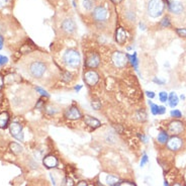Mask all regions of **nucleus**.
I'll return each mask as SVG.
<instances>
[{
	"mask_svg": "<svg viewBox=\"0 0 186 186\" xmlns=\"http://www.w3.org/2000/svg\"><path fill=\"white\" fill-rule=\"evenodd\" d=\"M111 60L113 65H114L116 68H119V69H122V68H125L128 64V57H126V54L122 53L120 51H116L112 54V57H111Z\"/></svg>",
	"mask_w": 186,
	"mask_h": 186,
	"instance_id": "obj_10",
	"label": "nucleus"
},
{
	"mask_svg": "<svg viewBox=\"0 0 186 186\" xmlns=\"http://www.w3.org/2000/svg\"><path fill=\"white\" fill-rule=\"evenodd\" d=\"M165 112H166V107H165V106H162V105H159V112H158V115L164 114Z\"/></svg>",
	"mask_w": 186,
	"mask_h": 186,
	"instance_id": "obj_37",
	"label": "nucleus"
},
{
	"mask_svg": "<svg viewBox=\"0 0 186 186\" xmlns=\"http://www.w3.org/2000/svg\"><path fill=\"white\" fill-rule=\"evenodd\" d=\"M7 63H8V58L3 55H0V67L5 66Z\"/></svg>",
	"mask_w": 186,
	"mask_h": 186,
	"instance_id": "obj_35",
	"label": "nucleus"
},
{
	"mask_svg": "<svg viewBox=\"0 0 186 186\" xmlns=\"http://www.w3.org/2000/svg\"><path fill=\"white\" fill-rule=\"evenodd\" d=\"M76 186H89L88 185V183L86 182V181H84V180H82V181H79L78 183H77V185Z\"/></svg>",
	"mask_w": 186,
	"mask_h": 186,
	"instance_id": "obj_40",
	"label": "nucleus"
},
{
	"mask_svg": "<svg viewBox=\"0 0 186 186\" xmlns=\"http://www.w3.org/2000/svg\"><path fill=\"white\" fill-rule=\"evenodd\" d=\"M183 146V140L179 138L178 136H173L172 138H170L167 142V148L170 151L177 152L182 148Z\"/></svg>",
	"mask_w": 186,
	"mask_h": 186,
	"instance_id": "obj_14",
	"label": "nucleus"
},
{
	"mask_svg": "<svg viewBox=\"0 0 186 186\" xmlns=\"http://www.w3.org/2000/svg\"><path fill=\"white\" fill-rule=\"evenodd\" d=\"M61 34L65 37H71L77 31V24L72 17H65L60 24Z\"/></svg>",
	"mask_w": 186,
	"mask_h": 186,
	"instance_id": "obj_5",
	"label": "nucleus"
},
{
	"mask_svg": "<svg viewBox=\"0 0 186 186\" xmlns=\"http://www.w3.org/2000/svg\"><path fill=\"white\" fill-rule=\"evenodd\" d=\"M101 3V0H79V7L85 14H90L94 8Z\"/></svg>",
	"mask_w": 186,
	"mask_h": 186,
	"instance_id": "obj_9",
	"label": "nucleus"
},
{
	"mask_svg": "<svg viewBox=\"0 0 186 186\" xmlns=\"http://www.w3.org/2000/svg\"><path fill=\"white\" fill-rule=\"evenodd\" d=\"M126 57H128V60L131 64V66L134 67V69L138 72L139 71V59H138L137 53L135 52L133 55H129V54H126Z\"/></svg>",
	"mask_w": 186,
	"mask_h": 186,
	"instance_id": "obj_19",
	"label": "nucleus"
},
{
	"mask_svg": "<svg viewBox=\"0 0 186 186\" xmlns=\"http://www.w3.org/2000/svg\"><path fill=\"white\" fill-rule=\"evenodd\" d=\"M168 96H169V94L166 91H161L159 93V99H160V101L162 103H165L166 101H168Z\"/></svg>",
	"mask_w": 186,
	"mask_h": 186,
	"instance_id": "obj_29",
	"label": "nucleus"
},
{
	"mask_svg": "<svg viewBox=\"0 0 186 186\" xmlns=\"http://www.w3.org/2000/svg\"><path fill=\"white\" fill-rule=\"evenodd\" d=\"M128 40V33L126 30L121 28V26H119L116 28L115 30V42L120 45V46H124V45L126 43Z\"/></svg>",
	"mask_w": 186,
	"mask_h": 186,
	"instance_id": "obj_15",
	"label": "nucleus"
},
{
	"mask_svg": "<svg viewBox=\"0 0 186 186\" xmlns=\"http://www.w3.org/2000/svg\"><path fill=\"white\" fill-rule=\"evenodd\" d=\"M81 88H82V85H77V86H75V87H74V90L76 92H79L81 90Z\"/></svg>",
	"mask_w": 186,
	"mask_h": 186,
	"instance_id": "obj_44",
	"label": "nucleus"
},
{
	"mask_svg": "<svg viewBox=\"0 0 186 186\" xmlns=\"http://www.w3.org/2000/svg\"><path fill=\"white\" fill-rule=\"evenodd\" d=\"M83 80L88 86H94L99 82V74L93 69H89L84 72Z\"/></svg>",
	"mask_w": 186,
	"mask_h": 186,
	"instance_id": "obj_11",
	"label": "nucleus"
},
{
	"mask_svg": "<svg viewBox=\"0 0 186 186\" xmlns=\"http://www.w3.org/2000/svg\"><path fill=\"white\" fill-rule=\"evenodd\" d=\"M105 183L108 186H114L117 183H120V178L119 176L113 175V174H107L105 177Z\"/></svg>",
	"mask_w": 186,
	"mask_h": 186,
	"instance_id": "obj_20",
	"label": "nucleus"
},
{
	"mask_svg": "<svg viewBox=\"0 0 186 186\" xmlns=\"http://www.w3.org/2000/svg\"><path fill=\"white\" fill-rule=\"evenodd\" d=\"M165 9V3L163 0H149L147 4V12L148 15L152 19H158L160 17Z\"/></svg>",
	"mask_w": 186,
	"mask_h": 186,
	"instance_id": "obj_4",
	"label": "nucleus"
},
{
	"mask_svg": "<svg viewBox=\"0 0 186 186\" xmlns=\"http://www.w3.org/2000/svg\"><path fill=\"white\" fill-rule=\"evenodd\" d=\"M7 3V0H0V8L3 7Z\"/></svg>",
	"mask_w": 186,
	"mask_h": 186,
	"instance_id": "obj_45",
	"label": "nucleus"
},
{
	"mask_svg": "<svg viewBox=\"0 0 186 186\" xmlns=\"http://www.w3.org/2000/svg\"><path fill=\"white\" fill-rule=\"evenodd\" d=\"M176 34L181 38H186V28H177Z\"/></svg>",
	"mask_w": 186,
	"mask_h": 186,
	"instance_id": "obj_32",
	"label": "nucleus"
},
{
	"mask_svg": "<svg viewBox=\"0 0 186 186\" xmlns=\"http://www.w3.org/2000/svg\"><path fill=\"white\" fill-rule=\"evenodd\" d=\"M61 78L63 81H65V82H71L72 79H73V75H72L69 71H64V72H62Z\"/></svg>",
	"mask_w": 186,
	"mask_h": 186,
	"instance_id": "obj_24",
	"label": "nucleus"
},
{
	"mask_svg": "<svg viewBox=\"0 0 186 186\" xmlns=\"http://www.w3.org/2000/svg\"><path fill=\"white\" fill-rule=\"evenodd\" d=\"M58 159L54 155H47L43 159V164L47 169H54L58 166Z\"/></svg>",
	"mask_w": 186,
	"mask_h": 186,
	"instance_id": "obj_16",
	"label": "nucleus"
},
{
	"mask_svg": "<svg viewBox=\"0 0 186 186\" xmlns=\"http://www.w3.org/2000/svg\"><path fill=\"white\" fill-rule=\"evenodd\" d=\"M173 186H182L180 183H175V184H173Z\"/></svg>",
	"mask_w": 186,
	"mask_h": 186,
	"instance_id": "obj_48",
	"label": "nucleus"
},
{
	"mask_svg": "<svg viewBox=\"0 0 186 186\" xmlns=\"http://www.w3.org/2000/svg\"><path fill=\"white\" fill-rule=\"evenodd\" d=\"M99 65H100V56L95 52L89 53L85 59V67L89 69H95Z\"/></svg>",
	"mask_w": 186,
	"mask_h": 186,
	"instance_id": "obj_12",
	"label": "nucleus"
},
{
	"mask_svg": "<svg viewBox=\"0 0 186 186\" xmlns=\"http://www.w3.org/2000/svg\"><path fill=\"white\" fill-rule=\"evenodd\" d=\"M35 91L39 92L40 95H42L43 97H47V98L50 97V94H49L45 89H43L42 87H39V86H37V87H35Z\"/></svg>",
	"mask_w": 186,
	"mask_h": 186,
	"instance_id": "obj_31",
	"label": "nucleus"
},
{
	"mask_svg": "<svg viewBox=\"0 0 186 186\" xmlns=\"http://www.w3.org/2000/svg\"><path fill=\"white\" fill-rule=\"evenodd\" d=\"M91 106L94 110H99L100 109V107H101V102L98 100V99H95V100H93L92 99V101H91Z\"/></svg>",
	"mask_w": 186,
	"mask_h": 186,
	"instance_id": "obj_30",
	"label": "nucleus"
},
{
	"mask_svg": "<svg viewBox=\"0 0 186 186\" xmlns=\"http://www.w3.org/2000/svg\"><path fill=\"white\" fill-rule=\"evenodd\" d=\"M9 149L13 154H15V155H19V154H21L22 152H24V147L20 146V144L15 143V142L10 143Z\"/></svg>",
	"mask_w": 186,
	"mask_h": 186,
	"instance_id": "obj_23",
	"label": "nucleus"
},
{
	"mask_svg": "<svg viewBox=\"0 0 186 186\" xmlns=\"http://www.w3.org/2000/svg\"><path fill=\"white\" fill-rule=\"evenodd\" d=\"M168 140H169V134H168V131L166 130H161L160 133L158 134V137H157V141L159 144L161 145H166Z\"/></svg>",
	"mask_w": 186,
	"mask_h": 186,
	"instance_id": "obj_21",
	"label": "nucleus"
},
{
	"mask_svg": "<svg viewBox=\"0 0 186 186\" xmlns=\"http://www.w3.org/2000/svg\"><path fill=\"white\" fill-rule=\"evenodd\" d=\"M48 66L43 60H34L28 66V72L34 79H40L46 74Z\"/></svg>",
	"mask_w": 186,
	"mask_h": 186,
	"instance_id": "obj_2",
	"label": "nucleus"
},
{
	"mask_svg": "<svg viewBox=\"0 0 186 186\" xmlns=\"http://www.w3.org/2000/svg\"><path fill=\"white\" fill-rule=\"evenodd\" d=\"M136 116H137V120L139 121H146L147 120V113L145 110H139L137 111V114H136Z\"/></svg>",
	"mask_w": 186,
	"mask_h": 186,
	"instance_id": "obj_25",
	"label": "nucleus"
},
{
	"mask_svg": "<svg viewBox=\"0 0 186 186\" xmlns=\"http://www.w3.org/2000/svg\"><path fill=\"white\" fill-rule=\"evenodd\" d=\"M167 6L169 12L174 16H181L186 11V4L184 0H168Z\"/></svg>",
	"mask_w": 186,
	"mask_h": 186,
	"instance_id": "obj_6",
	"label": "nucleus"
},
{
	"mask_svg": "<svg viewBox=\"0 0 186 186\" xmlns=\"http://www.w3.org/2000/svg\"><path fill=\"white\" fill-rule=\"evenodd\" d=\"M9 120H10L9 113L7 111L0 112V129L5 130L7 126H9V125H10Z\"/></svg>",
	"mask_w": 186,
	"mask_h": 186,
	"instance_id": "obj_18",
	"label": "nucleus"
},
{
	"mask_svg": "<svg viewBox=\"0 0 186 186\" xmlns=\"http://www.w3.org/2000/svg\"><path fill=\"white\" fill-rule=\"evenodd\" d=\"M43 105H44V101L42 100V99H40V100L38 101V104L35 105V107H37V108H40Z\"/></svg>",
	"mask_w": 186,
	"mask_h": 186,
	"instance_id": "obj_41",
	"label": "nucleus"
},
{
	"mask_svg": "<svg viewBox=\"0 0 186 186\" xmlns=\"http://www.w3.org/2000/svg\"><path fill=\"white\" fill-rule=\"evenodd\" d=\"M148 162H149L148 155H147L146 153H144V154H143V156H142V160H141V163H140V166H141V167H144L145 165L147 164Z\"/></svg>",
	"mask_w": 186,
	"mask_h": 186,
	"instance_id": "obj_34",
	"label": "nucleus"
},
{
	"mask_svg": "<svg viewBox=\"0 0 186 186\" xmlns=\"http://www.w3.org/2000/svg\"><path fill=\"white\" fill-rule=\"evenodd\" d=\"M46 111H47V113L48 114H50V115H54L55 113H57L58 112V108H56L55 106H48L47 108H46Z\"/></svg>",
	"mask_w": 186,
	"mask_h": 186,
	"instance_id": "obj_33",
	"label": "nucleus"
},
{
	"mask_svg": "<svg viewBox=\"0 0 186 186\" xmlns=\"http://www.w3.org/2000/svg\"><path fill=\"white\" fill-rule=\"evenodd\" d=\"M62 61L63 63L69 68L75 69L78 68L81 64V56L80 53L74 49H69L63 54L62 56Z\"/></svg>",
	"mask_w": 186,
	"mask_h": 186,
	"instance_id": "obj_3",
	"label": "nucleus"
},
{
	"mask_svg": "<svg viewBox=\"0 0 186 186\" xmlns=\"http://www.w3.org/2000/svg\"><path fill=\"white\" fill-rule=\"evenodd\" d=\"M138 136H139L140 140L142 141V142H144L145 144H146V143L148 142V140H147V137H146V136H145V135H143V134H142V135H141V134H139Z\"/></svg>",
	"mask_w": 186,
	"mask_h": 186,
	"instance_id": "obj_39",
	"label": "nucleus"
},
{
	"mask_svg": "<svg viewBox=\"0 0 186 186\" xmlns=\"http://www.w3.org/2000/svg\"><path fill=\"white\" fill-rule=\"evenodd\" d=\"M90 17H91L94 25L98 29H106L111 19V9L109 4L106 2L100 3L90 13Z\"/></svg>",
	"mask_w": 186,
	"mask_h": 186,
	"instance_id": "obj_1",
	"label": "nucleus"
},
{
	"mask_svg": "<svg viewBox=\"0 0 186 186\" xmlns=\"http://www.w3.org/2000/svg\"><path fill=\"white\" fill-rule=\"evenodd\" d=\"M164 186H170V185H169V183H168L166 180L164 181Z\"/></svg>",
	"mask_w": 186,
	"mask_h": 186,
	"instance_id": "obj_47",
	"label": "nucleus"
},
{
	"mask_svg": "<svg viewBox=\"0 0 186 186\" xmlns=\"http://www.w3.org/2000/svg\"><path fill=\"white\" fill-rule=\"evenodd\" d=\"M146 95H147V96H148L150 99L155 98V96H156V95H155V92H153V91H149V90H148V91H146Z\"/></svg>",
	"mask_w": 186,
	"mask_h": 186,
	"instance_id": "obj_38",
	"label": "nucleus"
},
{
	"mask_svg": "<svg viewBox=\"0 0 186 186\" xmlns=\"http://www.w3.org/2000/svg\"><path fill=\"white\" fill-rule=\"evenodd\" d=\"M83 120L86 125H87L88 126H90V128H92L93 130L95 129H98V128H100L101 126V121L97 120L96 117H94V116H91V115H83Z\"/></svg>",
	"mask_w": 186,
	"mask_h": 186,
	"instance_id": "obj_17",
	"label": "nucleus"
},
{
	"mask_svg": "<svg viewBox=\"0 0 186 186\" xmlns=\"http://www.w3.org/2000/svg\"><path fill=\"white\" fill-rule=\"evenodd\" d=\"M150 104V109H151V112L153 115H158V112H159V105L156 103H153L152 101H149Z\"/></svg>",
	"mask_w": 186,
	"mask_h": 186,
	"instance_id": "obj_26",
	"label": "nucleus"
},
{
	"mask_svg": "<svg viewBox=\"0 0 186 186\" xmlns=\"http://www.w3.org/2000/svg\"><path fill=\"white\" fill-rule=\"evenodd\" d=\"M8 128H9L10 135L13 138L17 141H19V142H24V128H22V125L19 124V122L12 121Z\"/></svg>",
	"mask_w": 186,
	"mask_h": 186,
	"instance_id": "obj_8",
	"label": "nucleus"
},
{
	"mask_svg": "<svg viewBox=\"0 0 186 186\" xmlns=\"http://www.w3.org/2000/svg\"><path fill=\"white\" fill-rule=\"evenodd\" d=\"M3 44H4V38L0 35V50H2L3 48Z\"/></svg>",
	"mask_w": 186,
	"mask_h": 186,
	"instance_id": "obj_42",
	"label": "nucleus"
},
{
	"mask_svg": "<svg viewBox=\"0 0 186 186\" xmlns=\"http://www.w3.org/2000/svg\"><path fill=\"white\" fill-rule=\"evenodd\" d=\"M168 101H169V105L170 107L174 108L177 106V104L179 103V97L175 92H171L168 96Z\"/></svg>",
	"mask_w": 186,
	"mask_h": 186,
	"instance_id": "obj_22",
	"label": "nucleus"
},
{
	"mask_svg": "<svg viewBox=\"0 0 186 186\" xmlns=\"http://www.w3.org/2000/svg\"><path fill=\"white\" fill-rule=\"evenodd\" d=\"M180 98L182 99V100H184V99H185V96H184V95H181V96H180Z\"/></svg>",
	"mask_w": 186,
	"mask_h": 186,
	"instance_id": "obj_49",
	"label": "nucleus"
},
{
	"mask_svg": "<svg viewBox=\"0 0 186 186\" xmlns=\"http://www.w3.org/2000/svg\"><path fill=\"white\" fill-rule=\"evenodd\" d=\"M3 85H4V81H3V77L0 75V90L3 88Z\"/></svg>",
	"mask_w": 186,
	"mask_h": 186,
	"instance_id": "obj_43",
	"label": "nucleus"
},
{
	"mask_svg": "<svg viewBox=\"0 0 186 186\" xmlns=\"http://www.w3.org/2000/svg\"><path fill=\"white\" fill-rule=\"evenodd\" d=\"M184 130V124L181 120H175L168 125V134L172 136H178Z\"/></svg>",
	"mask_w": 186,
	"mask_h": 186,
	"instance_id": "obj_13",
	"label": "nucleus"
},
{
	"mask_svg": "<svg viewBox=\"0 0 186 186\" xmlns=\"http://www.w3.org/2000/svg\"><path fill=\"white\" fill-rule=\"evenodd\" d=\"M153 82L158 84V85H164L165 84V80H161V79L157 78V77H155V78L153 79Z\"/></svg>",
	"mask_w": 186,
	"mask_h": 186,
	"instance_id": "obj_36",
	"label": "nucleus"
},
{
	"mask_svg": "<svg viewBox=\"0 0 186 186\" xmlns=\"http://www.w3.org/2000/svg\"><path fill=\"white\" fill-rule=\"evenodd\" d=\"M110 1L112 3H114V4H120L121 2V0H110Z\"/></svg>",
	"mask_w": 186,
	"mask_h": 186,
	"instance_id": "obj_46",
	"label": "nucleus"
},
{
	"mask_svg": "<svg viewBox=\"0 0 186 186\" xmlns=\"http://www.w3.org/2000/svg\"><path fill=\"white\" fill-rule=\"evenodd\" d=\"M170 115H171V117H173V119L178 120L180 117H182V112H181L179 109H174L173 108L170 112Z\"/></svg>",
	"mask_w": 186,
	"mask_h": 186,
	"instance_id": "obj_28",
	"label": "nucleus"
},
{
	"mask_svg": "<svg viewBox=\"0 0 186 186\" xmlns=\"http://www.w3.org/2000/svg\"><path fill=\"white\" fill-rule=\"evenodd\" d=\"M161 26L164 29H167V28H170L171 26V19L169 16H165L164 19L161 20Z\"/></svg>",
	"mask_w": 186,
	"mask_h": 186,
	"instance_id": "obj_27",
	"label": "nucleus"
},
{
	"mask_svg": "<svg viewBox=\"0 0 186 186\" xmlns=\"http://www.w3.org/2000/svg\"><path fill=\"white\" fill-rule=\"evenodd\" d=\"M64 117L69 120H79L83 117L82 112L79 109V107L75 105V104H72L71 106L67 107L65 111H64Z\"/></svg>",
	"mask_w": 186,
	"mask_h": 186,
	"instance_id": "obj_7",
	"label": "nucleus"
}]
</instances>
